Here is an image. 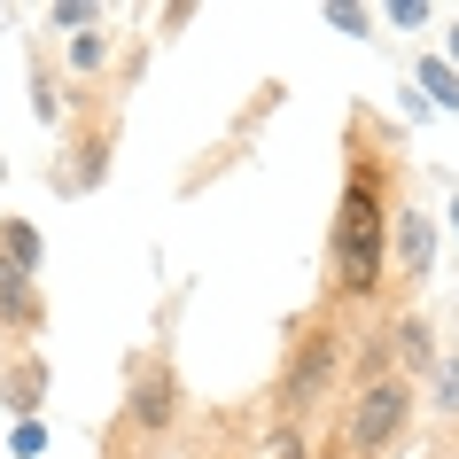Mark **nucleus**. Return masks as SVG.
Wrapping results in <instances>:
<instances>
[{"label": "nucleus", "mask_w": 459, "mask_h": 459, "mask_svg": "<svg viewBox=\"0 0 459 459\" xmlns=\"http://www.w3.org/2000/svg\"><path fill=\"white\" fill-rule=\"evenodd\" d=\"M273 459H312V444H304V429H273Z\"/></svg>", "instance_id": "2eb2a0df"}, {"label": "nucleus", "mask_w": 459, "mask_h": 459, "mask_svg": "<svg viewBox=\"0 0 459 459\" xmlns=\"http://www.w3.org/2000/svg\"><path fill=\"white\" fill-rule=\"evenodd\" d=\"M71 156H78V164H63V171H55V187H63V195H86V187L101 179V171H109V133H101V125H94V133H78V148H71Z\"/></svg>", "instance_id": "6e6552de"}, {"label": "nucleus", "mask_w": 459, "mask_h": 459, "mask_svg": "<svg viewBox=\"0 0 459 459\" xmlns=\"http://www.w3.org/2000/svg\"><path fill=\"white\" fill-rule=\"evenodd\" d=\"M389 141L374 133V117H351V164H342L335 226H327V304H374L389 289Z\"/></svg>", "instance_id": "f257e3e1"}, {"label": "nucleus", "mask_w": 459, "mask_h": 459, "mask_svg": "<svg viewBox=\"0 0 459 459\" xmlns=\"http://www.w3.org/2000/svg\"><path fill=\"white\" fill-rule=\"evenodd\" d=\"M0 179H8V164H0Z\"/></svg>", "instance_id": "412c9836"}, {"label": "nucleus", "mask_w": 459, "mask_h": 459, "mask_svg": "<svg viewBox=\"0 0 459 459\" xmlns=\"http://www.w3.org/2000/svg\"><path fill=\"white\" fill-rule=\"evenodd\" d=\"M0 265L39 281V265H48V242H39V226H31V218H8V226H0Z\"/></svg>", "instance_id": "9d476101"}, {"label": "nucleus", "mask_w": 459, "mask_h": 459, "mask_svg": "<svg viewBox=\"0 0 459 459\" xmlns=\"http://www.w3.org/2000/svg\"><path fill=\"white\" fill-rule=\"evenodd\" d=\"M0 405L16 412V420H31V412L48 405V359H16L8 374H0Z\"/></svg>", "instance_id": "0eeeda50"}, {"label": "nucleus", "mask_w": 459, "mask_h": 459, "mask_svg": "<svg viewBox=\"0 0 459 459\" xmlns=\"http://www.w3.org/2000/svg\"><path fill=\"white\" fill-rule=\"evenodd\" d=\"M101 55H109V31H78V39H71V71H78V78H94V71H101Z\"/></svg>", "instance_id": "f8f14e48"}, {"label": "nucleus", "mask_w": 459, "mask_h": 459, "mask_svg": "<svg viewBox=\"0 0 459 459\" xmlns=\"http://www.w3.org/2000/svg\"><path fill=\"white\" fill-rule=\"evenodd\" d=\"M0 327H8V335H39V327H48V296H39L31 273L0 265Z\"/></svg>", "instance_id": "423d86ee"}, {"label": "nucleus", "mask_w": 459, "mask_h": 459, "mask_svg": "<svg viewBox=\"0 0 459 459\" xmlns=\"http://www.w3.org/2000/svg\"><path fill=\"white\" fill-rule=\"evenodd\" d=\"M48 452V429H39V420H16V459H39Z\"/></svg>", "instance_id": "4468645a"}, {"label": "nucleus", "mask_w": 459, "mask_h": 459, "mask_svg": "<svg viewBox=\"0 0 459 459\" xmlns=\"http://www.w3.org/2000/svg\"><path fill=\"white\" fill-rule=\"evenodd\" d=\"M179 420H187V382L141 351L125 366V405H117V429L101 436V459H156V444H171Z\"/></svg>", "instance_id": "7ed1b4c3"}, {"label": "nucleus", "mask_w": 459, "mask_h": 459, "mask_svg": "<svg viewBox=\"0 0 459 459\" xmlns=\"http://www.w3.org/2000/svg\"><path fill=\"white\" fill-rule=\"evenodd\" d=\"M109 24V8H94V0H55L48 8V31H94Z\"/></svg>", "instance_id": "9b49d317"}, {"label": "nucleus", "mask_w": 459, "mask_h": 459, "mask_svg": "<svg viewBox=\"0 0 459 459\" xmlns=\"http://www.w3.org/2000/svg\"><path fill=\"white\" fill-rule=\"evenodd\" d=\"M444 412H459V366H444Z\"/></svg>", "instance_id": "a211bd4d"}, {"label": "nucleus", "mask_w": 459, "mask_h": 459, "mask_svg": "<svg viewBox=\"0 0 459 459\" xmlns=\"http://www.w3.org/2000/svg\"><path fill=\"white\" fill-rule=\"evenodd\" d=\"M405 429H412V382L405 374L359 382L342 397V412H335V459H382Z\"/></svg>", "instance_id": "20e7f679"}, {"label": "nucleus", "mask_w": 459, "mask_h": 459, "mask_svg": "<svg viewBox=\"0 0 459 459\" xmlns=\"http://www.w3.org/2000/svg\"><path fill=\"white\" fill-rule=\"evenodd\" d=\"M389 24H429V0H389Z\"/></svg>", "instance_id": "f3484780"}, {"label": "nucleus", "mask_w": 459, "mask_h": 459, "mask_svg": "<svg viewBox=\"0 0 459 459\" xmlns=\"http://www.w3.org/2000/svg\"><path fill=\"white\" fill-rule=\"evenodd\" d=\"M342 366H351V335H342L335 304L304 312L289 327V342H281V366H273V420H281V429H304V420L335 397Z\"/></svg>", "instance_id": "f03ea898"}, {"label": "nucleus", "mask_w": 459, "mask_h": 459, "mask_svg": "<svg viewBox=\"0 0 459 459\" xmlns=\"http://www.w3.org/2000/svg\"><path fill=\"white\" fill-rule=\"evenodd\" d=\"M420 78H429V86H436V101H444V109H459V78L444 71V63H429V71H420Z\"/></svg>", "instance_id": "dca6fc26"}, {"label": "nucleus", "mask_w": 459, "mask_h": 459, "mask_svg": "<svg viewBox=\"0 0 459 459\" xmlns=\"http://www.w3.org/2000/svg\"><path fill=\"white\" fill-rule=\"evenodd\" d=\"M452 234H459V195H452Z\"/></svg>", "instance_id": "6ab92c4d"}, {"label": "nucleus", "mask_w": 459, "mask_h": 459, "mask_svg": "<svg viewBox=\"0 0 459 459\" xmlns=\"http://www.w3.org/2000/svg\"><path fill=\"white\" fill-rule=\"evenodd\" d=\"M327 24H335V31H359V39H366V24H374V16H366V8H351V0H327Z\"/></svg>", "instance_id": "ddd939ff"}, {"label": "nucleus", "mask_w": 459, "mask_h": 459, "mask_svg": "<svg viewBox=\"0 0 459 459\" xmlns=\"http://www.w3.org/2000/svg\"><path fill=\"white\" fill-rule=\"evenodd\" d=\"M429 265H436V226L412 203H397L389 211V273L397 281H429Z\"/></svg>", "instance_id": "39448f33"}, {"label": "nucleus", "mask_w": 459, "mask_h": 459, "mask_svg": "<svg viewBox=\"0 0 459 459\" xmlns=\"http://www.w3.org/2000/svg\"><path fill=\"white\" fill-rule=\"evenodd\" d=\"M389 351H397V366H405V382H412V374H429V366H436V327L420 312H405L397 327H389Z\"/></svg>", "instance_id": "1a4fd4ad"}, {"label": "nucleus", "mask_w": 459, "mask_h": 459, "mask_svg": "<svg viewBox=\"0 0 459 459\" xmlns=\"http://www.w3.org/2000/svg\"><path fill=\"white\" fill-rule=\"evenodd\" d=\"M452 63H459V24H452Z\"/></svg>", "instance_id": "aec40b11"}]
</instances>
